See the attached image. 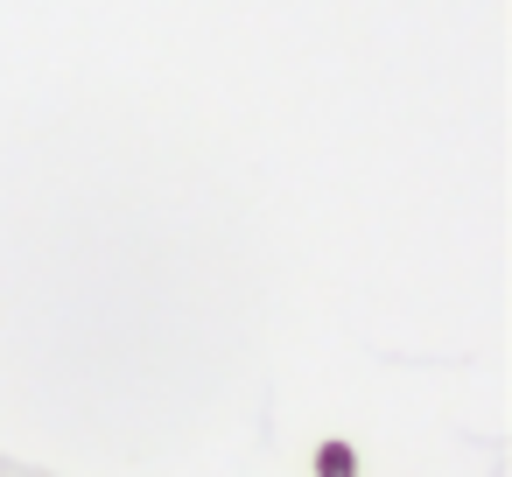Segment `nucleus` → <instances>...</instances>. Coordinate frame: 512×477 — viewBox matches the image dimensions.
Returning a JSON list of instances; mask_svg holds the SVG:
<instances>
[{"label": "nucleus", "mask_w": 512, "mask_h": 477, "mask_svg": "<svg viewBox=\"0 0 512 477\" xmlns=\"http://www.w3.org/2000/svg\"><path fill=\"white\" fill-rule=\"evenodd\" d=\"M316 470H323V477H358V456H351L344 442H323V449H316Z\"/></svg>", "instance_id": "1"}]
</instances>
